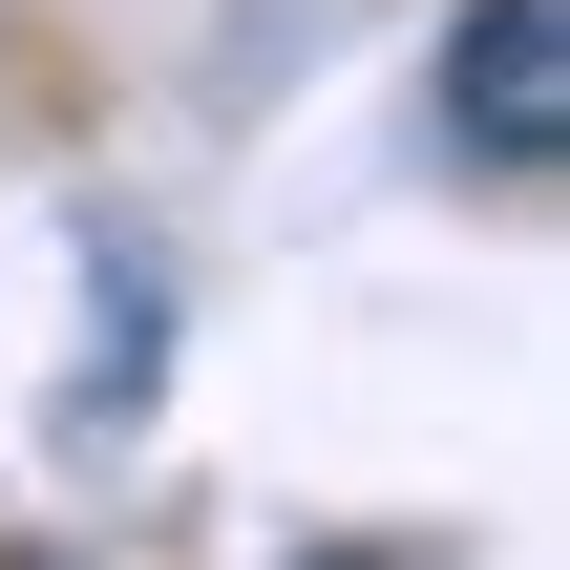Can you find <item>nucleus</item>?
<instances>
[{"instance_id":"obj_1","label":"nucleus","mask_w":570,"mask_h":570,"mask_svg":"<svg viewBox=\"0 0 570 570\" xmlns=\"http://www.w3.org/2000/svg\"><path fill=\"white\" fill-rule=\"evenodd\" d=\"M444 148H465L487 190H550L570 169V0H465V42H444Z\"/></svg>"},{"instance_id":"obj_2","label":"nucleus","mask_w":570,"mask_h":570,"mask_svg":"<svg viewBox=\"0 0 570 570\" xmlns=\"http://www.w3.org/2000/svg\"><path fill=\"white\" fill-rule=\"evenodd\" d=\"M296 570H423V550H296Z\"/></svg>"}]
</instances>
